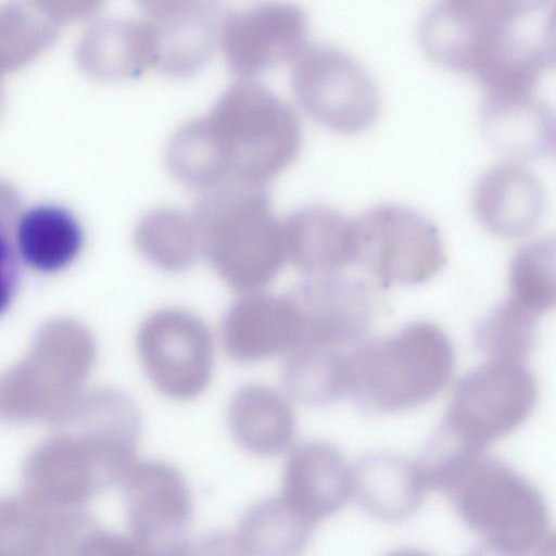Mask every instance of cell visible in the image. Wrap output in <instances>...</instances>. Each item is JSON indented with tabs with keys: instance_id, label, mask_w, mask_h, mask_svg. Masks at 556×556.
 Returning <instances> with one entry per match:
<instances>
[{
	"instance_id": "cell-1",
	"label": "cell",
	"mask_w": 556,
	"mask_h": 556,
	"mask_svg": "<svg viewBox=\"0 0 556 556\" xmlns=\"http://www.w3.org/2000/svg\"><path fill=\"white\" fill-rule=\"evenodd\" d=\"M193 123L207 150L216 187L262 186L298 155V115L281 98L251 79L229 86L212 110Z\"/></svg>"
},
{
	"instance_id": "cell-2",
	"label": "cell",
	"mask_w": 556,
	"mask_h": 556,
	"mask_svg": "<svg viewBox=\"0 0 556 556\" xmlns=\"http://www.w3.org/2000/svg\"><path fill=\"white\" fill-rule=\"evenodd\" d=\"M201 255L240 294L263 290L286 262L282 226L262 186L227 182L191 211Z\"/></svg>"
},
{
	"instance_id": "cell-3",
	"label": "cell",
	"mask_w": 556,
	"mask_h": 556,
	"mask_svg": "<svg viewBox=\"0 0 556 556\" xmlns=\"http://www.w3.org/2000/svg\"><path fill=\"white\" fill-rule=\"evenodd\" d=\"M434 489L485 542L526 556L552 531L546 502L535 485L484 450L456 455L440 470Z\"/></svg>"
},
{
	"instance_id": "cell-4",
	"label": "cell",
	"mask_w": 556,
	"mask_h": 556,
	"mask_svg": "<svg viewBox=\"0 0 556 556\" xmlns=\"http://www.w3.org/2000/svg\"><path fill=\"white\" fill-rule=\"evenodd\" d=\"M448 337L427 321L383 338L361 341L349 359L348 392L369 412L392 413L432 400L454 368Z\"/></svg>"
},
{
	"instance_id": "cell-5",
	"label": "cell",
	"mask_w": 556,
	"mask_h": 556,
	"mask_svg": "<svg viewBox=\"0 0 556 556\" xmlns=\"http://www.w3.org/2000/svg\"><path fill=\"white\" fill-rule=\"evenodd\" d=\"M554 0H485L472 73L486 89H535L555 61Z\"/></svg>"
},
{
	"instance_id": "cell-6",
	"label": "cell",
	"mask_w": 556,
	"mask_h": 556,
	"mask_svg": "<svg viewBox=\"0 0 556 556\" xmlns=\"http://www.w3.org/2000/svg\"><path fill=\"white\" fill-rule=\"evenodd\" d=\"M352 220L354 263L381 286L421 283L442 267L440 231L421 212L405 204L383 202Z\"/></svg>"
},
{
	"instance_id": "cell-7",
	"label": "cell",
	"mask_w": 556,
	"mask_h": 556,
	"mask_svg": "<svg viewBox=\"0 0 556 556\" xmlns=\"http://www.w3.org/2000/svg\"><path fill=\"white\" fill-rule=\"evenodd\" d=\"M291 85L312 117L339 131L367 127L379 111L380 91L372 74L332 45H306L291 62Z\"/></svg>"
},
{
	"instance_id": "cell-8",
	"label": "cell",
	"mask_w": 556,
	"mask_h": 556,
	"mask_svg": "<svg viewBox=\"0 0 556 556\" xmlns=\"http://www.w3.org/2000/svg\"><path fill=\"white\" fill-rule=\"evenodd\" d=\"M536 397L535 380L522 363L489 361L458 382L441 429L484 450L516 430L533 410Z\"/></svg>"
},
{
	"instance_id": "cell-9",
	"label": "cell",
	"mask_w": 556,
	"mask_h": 556,
	"mask_svg": "<svg viewBox=\"0 0 556 556\" xmlns=\"http://www.w3.org/2000/svg\"><path fill=\"white\" fill-rule=\"evenodd\" d=\"M136 346L152 386L176 401H189L207 388L214 369V342L205 323L182 308H161L140 324Z\"/></svg>"
},
{
	"instance_id": "cell-10",
	"label": "cell",
	"mask_w": 556,
	"mask_h": 556,
	"mask_svg": "<svg viewBox=\"0 0 556 556\" xmlns=\"http://www.w3.org/2000/svg\"><path fill=\"white\" fill-rule=\"evenodd\" d=\"M123 483L131 536L152 556H174L190 540L192 498L185 478L162 460L136 462Z\"/></svg>"
},
{
	"instance_id": "cell-11",
	"label": "cell",
	"mask_w": 556,
	"mask_h": 556,
	"mask_svg": "<svg viewBox=\"0 0 556 556\" xmlns=\"http://www.w3.org/2000/svg\"><path fill=\"white\" fill-rule=\"evenodd\" d=\"M307 17L296 5L266 3L225 14L219 46L230 70L250 79L291 63L307 45Z\"/></svg>"
},
{
	"instance_id": "cell-12",
	"label": "cell",
	"mask_w": 556,
	"mask_h": 556,
	"mask_svg": "<svg viewBox=\"0 0 556 556\" xmlns=\"http://www.w3.org/2000/svg\"><path fill=\"white\" fill-rule=\"evenodd\" d=\"M140 9L151 67L164 74L195 73L219 45L225 13L215 2L143 1Z\"/></svg>"
},
{
	"instance_id": "cell-13",
	"label": "cell",
	"mask_w": 556,
	"mask_h": 556,
	"mask_svg": "<svg viewBox=\"0 0 556 556\" xmlns=\"http://www.w3.org/2000/svg\"><path fill=\"white\" fill-rule=\"evenodd\" d=\"M288 295L300 325L294 346H353L363 341L375 314L369 287L339 275L309 278Z\"/></svg>"
},
{
	"instance_id": "cell-14",
	"label": "cell",
	"mask_w": 556,
	"mask_h": 556,
	"mask_svg": "<svg viewBox=\"0 0 556 556\" xmlns=\"http://www.w3.org/2000/svg\"><path fill=\"white\" fill-rule=\"evenodd\" d=\"M299 336V318L289 295L263 290L241 294L227 309L220 328L225 351L243 363L285 356Z\"/></svg>"
},
{
	"instance_id": "cell-15",
	"label": "cell",
	"mask_w": 556,
	"mask_h": 556,
	"mask_svg": "<svg viewBox=\"0 0 556 556\" xmlns=\"http://www.w3.org/2000/svg\"><path fill=\"white\" fill-rule=\"evenodd\" d=\"M279 496L316 526L352 498L351 467L333 445L319 441L303 443L286 462Z\"/></svg>"
},
{
	"instance_id": "cell-16",
	"label": "cell",
	"mask_w": 556,
	"mask_h": 556,
	"mask_svg": "<svg viewBox=\"0 0 556 556\" xmlns=\"http://www.w3.org/2000/svg\"><path fill=\"white\" fill-rule=\"evenodd\" d=\"M286 261L311 278L338 275L354 263L353 220L326 204H309L283 222Z\"/></svg>"
},
{
	"instance_id": "cell-17",
	"label": "cell",
	"mask_w": 556,
	"mask_h": 556,
	"mask_svg": "<svg viewBox=\"0 0 556 556\" xmlns=\"http://www.w3.org/2000/svg\"><path fill=\"white\" fill-rule=\"evenodd\" d=\"M480 119L486 140L503 153L538 157L554 148V110L535 89L485 90Z\"/></svg>"
},
{
	"instance_id": "cell-18",
	"label": "cell",
	"mask_w": 556,
	"mask_h": 556,
	"mask_svg": "<svg viewBox=\"0 0 556 556\" xmlns=\"http://www.w3.org/2000/svg\"><path fill=\"white\" fill-rule=\"evenodd\" d=\"M545 189L539 176L517 162H501L477 180L472 206L479 220L503 237L530 231L545 207Z\"/></svg>"
},
{
	"instance_id": "cell-19",
	"label": "cell",
	"mask_w": 556,
	"mask_h": 556,
	"mask_svg": "<svg viewBox=\"0 0 556 556\" xmlns=\"http://www.w3.org/2000/svg\"><path fill=\"white\" fill-rule=\"evenodd\" d=\"M351 476L352 497L368 515L386 522L410 518L428 491L417 463L391 452L364 455Z\"/></svg>"
},
{
	"instance_id": "cell-20",
	"label": "cell",
	"mask_w": 556,
	"mask_h": 556,
	"mask_svg": "<svg viewBox=\"0 0 556 556\" xmlns=\"http://www.w3.org/2000/svg\"><path fill=\"white\" fill-rule=\"evenodd\" d=\"M227 422L239 446L256 456L278 455L294 439L290 403L279 391L261 383H248L232 394Z\"/></svg>"
},
{
	"instance_id": "cell-21",
	"label": "cell",
	"mask_w": 556,
	"mask_h": 556,
	"mask_svg": "<svg viewBox=\"0 0 556 556\" xmlns=\"http://www.w3.org/2000/svg\"><path fill=\"white\" fill-rule=\"evenodd\" d=\"M20 258L36 271L52 274L79 254L84 233L77 219L55 204H39L24 212L16 226Z\"/></svg>"
},
{
	"instance_id": "cell-22",
	"label": "cell",
	"mask_w": 556,
	"mask_h": 556,
	"mask_svg": "<svg viewBox=\"0 0 556 556\" xmlns=\"http://www.w3.org/2000/svg\"><path fill=\"white\" fill-rule=\"evenodd\" d=\"M314 527L280 496L268 497L247 509L235 538L243 556H301Z\"/></svg>"
},
{
	"instance_id": "cell-23",
	"label": "cell",
	"mask_w": 556,
	"mask_h": 556,
	"mask_svg": "<svg viewBox=\"0 0 556 556\" xmlns=\"http://www.w3.org/2000/svg\"><path fill=\"white\" fill-rule=\"evenodd\" d=\"M355 345L294 346L285 355L282 382L286 390L309 405L329 404L346 395L349 359Z\"/></svg>"
},
{
	"instance_id": "cell-24",
	"label": "cell",
	"mask_w": 556,
	"mask_h": 556,
	"mask_svg": "<svg viewBox=\"0 0 556 556\" xmlns=\"http://www.w3.org/2000/svg\"><path fill=\"white\" fill-rule=\"evenodd\" d=\"M135 244L139 253L165 271H182L201 255L191 212L175 207L149 211L138 222Z\"/></svg>"
},
{
	"instance_id": "cell-25",
	"label": "cell",
	"mask_w": 556,
	"mask_h": 556,
	"mask_svg": "<svg viewBox=\"0 0 556 556\" xmlns=\"http://www.w3.org/2000/svg\"><path fill=\"white\" fill-rule=\"evenodd\" d=\"M555 294V240L535 238L511 260L508 299L539 317L554 306Z\"/></svg>"
},
{
	"instance_id": "cell-26",
	"label": "cell",
	"mask_w": 556,
	"mask_h": 556,
	"mask_svg": "<svg viewBox=\"0 0 556 556\" xmlns=\"http://www.w3.org/2000/svg\"><path fill=\"white\" fill-rule=\"evenodd\" d=\"M536 320L538 316L507 299L479 321L475 343L490 361L522 363L533 348Z\"/></svg>"
},
{
	"instance_id": "cell-27",
	"label": "cell",
	"mask_w": 556,
	"mask_h": 556,
	"mask_svg": "<svg viewBox=\"0 0 556 556\" xmlns=\"http://www.w3.org/2000/svg\"><path fill=\"white\" fill-rule=\"evenodd\" d=\"M83 556H152L131 535L94 532L85 541Z\"/></svg>"
},
{
	"instance_id": "cell-28",
	"label": "cell",
	"mask_w": 556,
	"mask_h": 556,
	"mask_svg": "<svg viewBox=\"0 0 556 556\" xmlns=\"http://www.w3.org/2000/svg\"><path fill=\"white\" fill-rule=\"evenodd\" d=\"M174 556H243L235 535L210 532L189 540Z\"/></svg>"
},
{
	"instance_id": "cell-29",
	"label": "cell",
	"mask_w": 556,
	"mask_h": 556,
	"mask_svg": "<svg viewBox=\"0 0 556 556\" xmlns=\"http://www.w3.org/2000/svg\"><path fill=\"white\" fill-rule=\"evenodd\" d=\"M18 277L17 255L0 227V315L9 308L16 293Z\"/></svg>"
},
{
	"instance_id": "cell-30",
	"label": "cell",
	"mask_w": 556,
	"mask_h": 556,
	"mask_svg": "<svg viewBox=\"0 0 556 556\" xmlns=\"http://www.w3.org/2000/svg\"><path fill=\"white\" fill-rule=\"evenodd\" d=\"M468 556H523L505 547L485 542L473 549Z\"/></svg>"
},
{
	"instance_id": "cell-31",
	"label": "cell",
	"mask_w": 556,
	"mask_h": 556,
	"mask_svg": "<svg viewBox=\"0 0 556 556\" xmlns=\"http://www.w3.org/2000/svg\"><path fill=\"white\" fill-rule=\"evenodd\" d=\"M526 556H555V535L552 532Z\"/></svg>"
},
{
	"instance_id": "cell-32",
	"label": "cell",
	"mask_w": 556,
	"mask_h": 556,
	"mask_svg": "<svg viewBox=\"0 0 556 556\" xmlns=\"http://www.w3.org/2000/svg\"><path fill=\"white\" fill-rule=\"evenodd\" d=\"M386 556H430L429 554L415 548H401L390 552Z\"/></svg>"
}]
</instances>
